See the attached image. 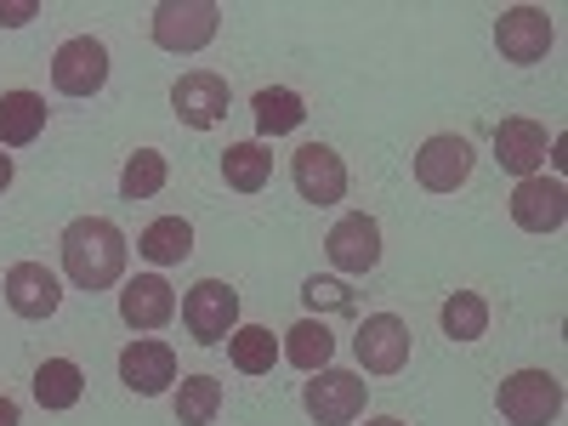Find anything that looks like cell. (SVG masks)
I'll return each instance as SVG.
<instances>
[{
    "mask_svg": "<svg viewBox=\"0 0 568 426\" xmlns=\"http://www.w3.org/2000/svg\"><path fill=\"white\" fill-rule=\"evenodd\" d=\"M329 353H336V336H329V324L324 318H302V324H291V336H284V347H278V358H291L296 369H329Z\"/></svg>",
    "mask_w": 568,
    "mask_h": 426,
    "instance_id": "20",
    "label": "cell"
},
{
    "mask_svg": "<svg viewBox=\"0 0 568 426\" xmlns=\"http://www.w3.org/2000/svg\"><path fill=\"white\" fill-rule=\"evenodd\" d=\"M0 426H18V404L12 398H0Z\"/></svg>",
    "mask_w": 568,
    "mask_h": 426,
    "instance_id": "30",
    "label": "cell"
},
{
    "mask_svg": "<svg viewBox=\"0 0 568 426\" xmlns=\"http://www.w3.org/2000/svg\"><path fill=\"white\" fill-rule=\"evenodd\" d=\"M291 182H296V194H302L307 205H336V200H347V165H342L336 149H324V142H307V149H296Z\"/></svg>",
    "mask_w": 568,
    "mask_h": 426,
    "instance_id": "7",
    "label": "cell"
},
{
    "mask_svg": "<svg viewBox=\"0 0 568 426\" xmlns=\"http://www.w3.org/2000/svg\"><path fill=\"white\" fill-rule=\"evenodd\" d=\"M12 182V154H0V187Z\"/></svg>",
    "mask_w": 568,
    "mask_h": 426,
    "instance_id": "31",
    "label": "cell"
},
{
    "mask_svg": "<svg viewBox=\"0 0 568 426\" xmlns=\"http://www.w3.org/2000/svg\"><path fill=\"white\" fill-rule=\"evenodd\" d=\"M58 302H63V291H58V278H52L45 262H18L7 273V307L18 318H52Z\"/></svg>",
    "mask_w": 568,
    "mask_h": 426,
    "instance_id": "16",
    "label": "cell"
},
{
    "mask_svg": "<svg viewBox=\"0 0 568 426\" xmlns=\"http://www.w3.org/2000/svg\"><path fill=\"white\" fill-rule=\"evenodd\" d=\"M444 336H455V342H478L484 329H489V302L478 296V291H455L449 302H444Z\"/></svg>",
    "mask_w": 568,
    "mask_h": 426,
    "instance_id": "26",
    "label": "cell"
},
{
    "mask_svg": "<svg viewBox=\"0 0 568 426\" xmlns=\"http://www.w3.org/2000/svg\"><path fill=\"white\" fill-rule=\"evenodd\" d=\"M136 256H149L154 267L187 262V256H194V227H187L182 216H160V222H149V227H142Z\"/></svg>",
    "mask_w": 568,
    "mask_h": 426,
    "instance_id": "19",
    "label": "cell"
},
{
    "mask_svg": "<svg viewBox=\"0 0 568 426\" xmlns=\"http://www.w3.org/2000/svg\"><path fill=\"white\" fill-rule=\"evenodd\" d=\"M302 120H307V103L296 98L291 85H267V91H256V131H262V136L296 131Z\"/></svg>",
    "mask_w": 568,
    "mask_h": 426,
    "instance_id": "23",
    "label": "cell"
},
{
    "mask_svg": "<svg viewBox=\"0 0 568 426\" xmlns=\"http://www.w3.org/2000/svg\"><path fill=\"white\" fill-rule=\"evenodd\" d=\"M40 7H34V0H0V23H7V29H18V23H29Z\"/></svg>",
    "mask_w": 568,
    "mask_h": 426,
    "instance_id": "29",
    "label": "cell"
},
{
    "mask_svg": "<svg viewBox=\"0 0 568 426\" xmlns=\"http://www.w3.org/2000/svg\"><path fill=\"white\" fill-rule=\"evenodd\" d=\"M171 109L182 125H194V131H211L227 120V80L211 74V69H194V74H182L171 85Z\"/></svg>",
    "mask_w": 568,
    "mask_h": 426,
    "instance_id": "11",
    "label": "cell"
},
{
    "mask_svg": "<svg viewBox=\"0 0 568 426\" xmlns=\"http://www.w3.org/2000/svg\"><path fill=\"white\" fill-rule=\"evenodd\" d=\"M45 131V98L40 91H7L0 98V149H29Z\"/></svg>",
    "mask_w": 568,
    "mask_h": 426,
    "instance_id": "18",
    "label": "cell"
},
{
    "mask_svg": "<svg viewBox=\"0 0 568 426\" xmlns=\"http://www.w3.org/2000/svg\"><path fill=\"white\" fill-rule=\"evenodd\" d=\"M52 85L63 91V98H98V91L109 85V52H103V40H91V34L63 40L58 58H52Z\"/></svg>",
    "mask_w": 568,
    "mask_h": 426,
    "instance_id": "6",
    "label": "cell"
},
{
    "mask_svg": "<svg viewBox=\"0 0 568 426\" xmlns=\"http://www.w3.org/2000/svg\"><path fill=\"white\" fill-rule=\"evenodd\" d=\"M511 222L524 233H557L568 222V187L557 176H524L511 187Z\"/></svg>",
    "mask_w": 568,
    "mask_h": 426,
    "instance_id": "9",
    "label": "cell"
},
{
    "mask_svg": "<svg viewBox=\"0 0 568 426\" xmlns=\"http://www.w3.org/2000/svg\"><path fill=\"white\" fill-rule=\"evenodd\" d=\"M182 324L200 347H216L240 329V291H227L222 278H200L194 291L182 296Z\"/></svg>",
    "mask_w": 568,
    "mask_h": 426,
    "instance_id": "3",
    "label": "cell"
},
{
    "mask_svg": "<svg viewBox=\"0 0 568 426\" xmlns=\"http://www.w3.org/2000/svg\"><path fill=\"white\" fill-rule=\"evenodd\" d=\"M222 409V382L216 375H187L176 393V426H211Z\"/></svg>",
    "mask_w": 568,
    "mask_h": 426,
    "instance_id": "25",
    "label": "cell"
},
{
    "mask_svg": "<svg viewBox=\"0 0 568 426\" xmlns=\"http://www.w3.org/2000/svg\"><path fill=\"white\" fill-rule=\"evenodd\" d=\"M216 23H222L216 0H165V7H154V40L165 52H200L216 40Z\"/></svg>",
    "mask_w": 568,
    "mask_h": 426,
    "instance_id": "4",
    "label": "cell"
},
{
    "mask_svg": "<svg viewBox=\"0 0 568 426\" xmlns=\"http://www.w3.org/2000/svg\"><path fill=\"white\" fill-rule=\"evenodd\" d=\"M120 382L142 398H160L171 382H176V353L165 342H131L120 353Z\"/></svg>",
    "mask_w": 568,
    "mask_h": 426,
    "instance_id": "15",
    "label": "cell"
},
{
    "mask_svg": "<svg viewBox=\"0 0 568 426\" xmlns=\"http://www.w3.org/2000/svg\"><path fill=\"white\" fill-rule=\"evenodd\" d=\"M63 267L74 278V291H109L125 273V233L109 216H80L63 227Z\"/></svg>",
    "mask_w": 568,
    "mask_h": 426,
    "instance_id": "1",
    "label": "cell"
},
{
    "mask_svg": "<svg viewBox=\"0 0 568 426\" xmlns=\"http://www.w3.org/2000/svg\"><path fill=\"white\" fill-rule=\"evenodd\" d=\"M495 45H500V58H511V63H540L551 52V18L540 7H511L495 23Z\"/></svg>",
    "mask_w": 568,
    "mask_h": 426,
    "instance_id": "13",
    "label": "cell"
},
{
    "mask_svg": "<svg viewBox=\"0 0 568 426\" xmlns=\"http://www.w3.org/2000/svg\"><path fill=\"white\" fill-rule=\"evenodd\" d=\"M171 313H176V291L160 273H136L120 291V318L131 329H160V324H171Z\"/></svg>",
    "mask_w": 568,
    "mask_h": 426,
    "instance_id": "17",
    "label": "cell"
},
{
    "mask_svg": "<svg viewBox=\"0 0 568 426\" xmlns=\"http://www.w3.org/2000/svg\"><path fill=\"white\" fill-rule=\"evenodd\" d=\"M546 142H551V136H546L540 120H500V125H495V160H500V171H511L517 182L540 176Z\"/></svg>",
    "mask_w": 568,
    "mask_h": 426,
    "instance_id": "14",
    "label": "cell"
},
{
    "mask_svg": "<svg viewBox=\"0 0 568 426\" xmlns=\"http://www.w3.org/2000/svg\"><path fill=\"white\" fill-rule=\"evenodd\" d=\"M80 393H85V375H80L74 358H45V364L34 369V398H40V409H74Z\"/></svg>",
    "mask_w": 568,
    "mask_h": 426,
    "instance_id": "21",
    "label": "cell"
},
{
    "mask_svg": "<svg viewBox=\"0 0 568 426\" xmlns=\"http://www.w3.org/2000/svg\"><path fill=\"white\" fill-rule=\"evenodd\" d=\"M364 393H369V382L353 369H313L302 404L318 426H353L364 415Z\"/></svg>",
    "mask_w": 568,
    "mask_h": 426,
    "instance_id": "5",
    "label": "cell"
},
{
    "mask_svg": "<svg viewBox=\"0 0 568 426\" xmlns=\"http://www.w3.org/2000/svg\"><path fill=\"white\" fill-rule=\"evenodd\" d=\"M227 353H233V369H245V375H267L278 364V342H273V329H262V324H240V329H233Z\"/></svg>",
    "mask_w": 568,
    "mask_h": 426,
    "instance_id": "24",
    "label": "cell"
},
{
    "mask_svg": "<svg viewBox=\"0 0 568 426\" xmlns=\"http://www.w3.org/2000/svg\"><path fill=\"white\" fill-rule=\"evenodd\" d=\"M353 347H358V364H364L369 375H398V369L409 364V324L393 318V313H369V318L358 324Z\"/></svg>",
    "mask_w": 568,
    "mask_h": 426,
    "instance_id": "8",
    "label": "cell"
},
{
    "mask_svg": "<svg viewBox=\"0 0 568 426\" xmlns=\"http://www.w3.org/2000/svg\"><path fill=\"white\" fill-rule=\"evenodd\" d=\"M495 404L511 426H551L562 415V382L551 369H517L500 382Z\"/></svg>",
    "mask_w": 568,
    "mask_h": 426,
    "instance_id": "2",
    "label": "cell"
},
{
    "mask_svg": "<svg viewBox=\"0 0 568 426\" xmlns=\"http://www.w3.org/2000/svg\"><path fill=\"white\" fill-rule=\"evenodd\" d=\"M364 426H404L398 415H375V420H364Z\"/></svg>",
    "mask_w": 568,
    "mask_h": 426,
    "instance_id": "32",
    "label": "cell"
},
{
    "mask_svg": "<svg viewBox=\"0 0 568 426\" xmlns=\"http://www.w3.org/2000/svg\"><path fill=\"white\" fill-rule=\"evenodd\" d=\"M307 302H313V307H318V302H324V307H347V291H342V284H329V278H313V284H307Z\"/></svg>",
    "mask_w": 568,
    "mask_h": 426,
    "instance_id": "28",
    "label": "cell"
},
{
    "mask_svg": "<svg viewBox=\"0 0 568 426\" xmlns=\"http://www.w3.org/2000/svg\"><path fill=\"white\" fill-rule=\"evenodd\" d=\"M160 187H165V154L160 149H136L125 160V171H120V194L125 200H154Z\"/></svg>",
    "mask_w": 568,
    "mask_h": 426,
    "instance_id": "27",
    "label": "cell"
},
{
    "mask_svg": "<svg viewBox=\"0 0 568 426\" xmlns=\"http://www.w3.org/2000/svg\"><path fill=\"white\" fill-rule=\"evenodd\" d=\"M471 176V142L444 131V136H426L420 154H415V182L433 187V194H455V187Z\"/></svg>",
    "mask_w": 568,
    "mask_h": 426,
    "instance_id": "10",
    "label": "cell"
},
{
    "mask_svg": "<svg viewBox=\"0 0 568 426\" xmlns=\"http://www.w3.org/2000/svg\"><path fill=\"white\" fill-rule=\"evenodd\" d=\"M324 251H329V262H336L342 273H369L375 262H382V222L353 211V216H342L336 227H329Z\"/></svg>",
    "mask_w": 568,
    "mask_h": 426,
    "instance_id": "12",
    "label": "cell"
},
{
    "mask_svg": "<svg viewBox=\"0 0 568 426\" xmlns=\"http://www.w3.org/2000/svg\"><path fill=\"white\" fill-rule=\"evenodd\" d=\"M273 176V154L262 149V142H233V149H222V182L240 187V194H262Z\"/></svg>",
    "mask_w": 568,
    "mask_h": 426,
    "instance_id": "22",
    "label": "cell"
}]
</instances>
